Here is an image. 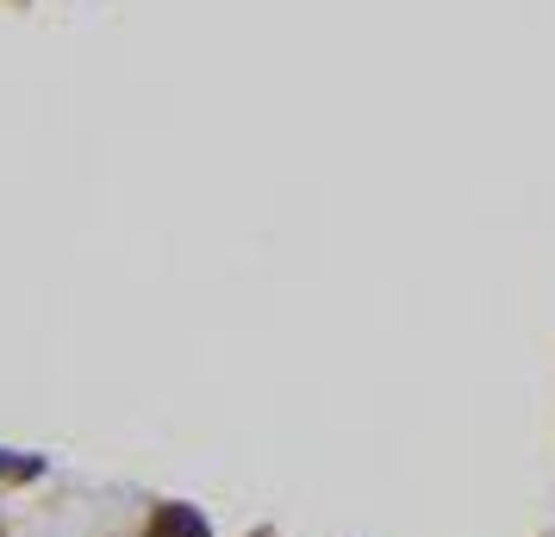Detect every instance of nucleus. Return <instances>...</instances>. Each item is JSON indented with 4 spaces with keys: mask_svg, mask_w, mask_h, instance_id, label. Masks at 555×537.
Segmentation results:
<instances>
[{
    "mask_svg": "<svg viewBox=\"0 0 555 537\" xmlns=\"http://www.w3.org/2000/svg\"><path fill=\"white\" fill-rule=\"evenodd\" d=\"M144 537H212V525H206L194 507H181V500H169V507L151 512V525H144Z\"/></svg>",
    "mask_w": 555,
    "mask_h": 537,
    "instance_id": "nucleus-1",
    "label": "nucleus"
},
{
    "mask_svg": "<svg viewBox=\"0 0 555 537\" xmlns=\"http://www.w3.org/2000/svg\"><path fill=\"white\" fill-rule=\"evenodd\" d=\"M0 475H7V482H38V475H44V457H26V450H0Z\"/></svg>",
    "mask_w": 555,
    "mask_h": 537,
    "instance_id": "nucleus-2",
    "label": "nucleus"
}]
</instances>
